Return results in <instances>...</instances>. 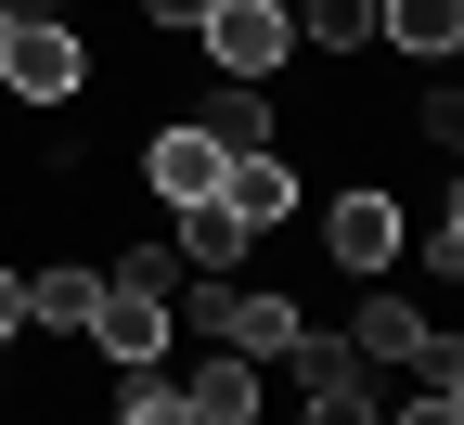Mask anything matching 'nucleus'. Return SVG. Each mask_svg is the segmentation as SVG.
Instances as JSON below:
<instances>
[{
  "label": "nucleus",
  "mask_w": 464,
  "mask_h": 425,
  "mask_svg": "<svg viewBox=\"0 0 464 425\" xmlns=\"http://www.w3.org/2000/svg\"><path fill=\"white\" fill-rule=\"evenodd\" d=\"M374 39L400 65H451L464 52V0H374Z\"/></svg>",
  "instance_id": "nucleus-9"
},
{
  "label": "nucleus",
  "mask_w": 464,
  "mask_h": 425,
  "mask_svg": "<svg viewBox=\"0 0 464 425\" xmlns=\"http://www.w3.org/2000/svg\"><path fill=\"white\" fill-rule=\"evenodd\" d=\"M181 412L194 425H258V361H232V348L194 361V374H181Z\"/></svg>",
  "instance_id": "nucleus-12"
},
{
  "label": "nucleus",
  "mask_w": 464,
  "mask_h": 425,
  "mask_svg": "<svg viewBox=\"0 0 464 425\" xmlns=\"http://www.w3.org/2000/svg\"><path fill=\"white\" fill-rule=\"evenodd\" d=\"M284 26H297L310 52H362L374 39V0H284Z\"/></svg>",
  "instance_id": "nucleus-14"
},
{
  "label": "nucleus",
  "mask_w": 464,
  "mask_h": 425,
  "mask_svg": "<svg viewBox=\"0 0 464 425\" xmlns=\"http://www.w3.org/2000/svg\"><path fill=\"white\" fill-rule=\"evenodd\" d=\"M194 323H207V348H232V361H284L310 310H297L284 284H194Z\"/></svg>",
  "instance_id": "nucleus-2"
},
{
  "label": "nucleus",
  "mask_w": 464,
  "mask_h": 425,
  "mask_svg": "<svg viewBox=\"0 0 464 425\" xmlns=\"http://www.w3.org/2000/svg\"><path fill=\"white\" fill-rule=\"evenodd\" d=\"M103 310V271L91 258H52V271H26V335H78Z\"/></svg>",
  "instance_id": "nucleus-10"
},
{
  "label": "nucleus",
  "mask_w": 464,
  "mask_h": 425,
  "mask_svg": "<svg viewBox=\"0 0 464 425\" xmlns=\"http://www.w3.org/2000/svg\"><path fill=\"white\" fill-rule=\"evenodd\" d=\"M207 207H232V232H284V219H297L310 194H297V168H284V155H232Z\"/></svg>",
  "instance_id": "nucleus-8"
},
{
  "label": "nucleus",
  "mask_w": 464,
  "mask_h": 425,
  "mask_svg": "<svg viewBox=\"0 0 464 425\" xmlns=\"http://www.w3.org/2000/svg\"><path fill=\"white\" fill-rule=\"evenodd\" d=\"M142 26H168V39H194V26H207V0H142Z\"/></svg>",
  "instance_id": "nucleus-19"
},
{
  "label": "nucleus",
  "mask_w": 464,
  "mask_h": 425,
  "mask_svg": "<svg viewBox=\"0 0 464 425\" xmlns=\"http://www.w3.org/2000/svg\"><path fill=\"white\" fill-rule=\"evenodd\" d=\"M348 348H362V361H400V374H426V387H464V348L413 310V296H362V310H348Z\"/></svg>",
  "instance_id": "nucleus-3"
},
{
  "label": "nucleus",
  "mask_w": 464,
  "mask_h": 425,
  "mask_svg": "<svg viewBox=\"0 0 464 425\" xmlns=\"http://www.w3.org/2000/svg\"><path fill=\"white\" fill-rule=\"evenodd\" d=\"M219 168H232V155L181 116V130H155V142H142V194H155V207H207V194H219Z\"/></svg>",
  "instance_id": "nucleus-7"
},
{
  "label": "nucleus",
  "mask_w": 464,
  "mask_h": 425,
  "mask_svg": "<svg viewBox=\"0 0 464 425\" xmlns=\"http://www.w3.org/2000/svg\"><path fill=\"white\" fill-rule=\"evenodd\" d=\"M0 26H14V0H0Z\"/></svg>",
  "instance_id": "nucleus-21"
},
{
  "label": "nucleus",
  "mask_w": 464,
  "mask_h": 425,
  "mask_svg": "<svg viewBox=\"0 0 464 425\" xmlns=\"http://www.w3.org/2000/svg\"><path fill=\"white\" fill-rule=\"evenodd\" d=\"M374 412H387L374 387H335V400H310V425H374Z\"/></svg>",
  "instance_id": "nucleus-18"
},
{
  "label": "nucleus",
  "mask_w": 464,
  "mask_h": 425,
  "mask_svg": "<svg viewBox=\"0 0 464 425\" xmlns=\"http://www.w3.org/2000/svg\"><path fill=\"white\" fill-rule=\"evenodd\" d=\"M26 335V271H0V348Z\"/></svg>",
  "instance_id": "nucleus-20"
},
{
  "label": "nucleus",
  "mask_w": 464,
  "mask_h": 425,
  "mask_svg": "<svg viewBox=\"0 0 464 425\" xmlns=\"http://www.w3.org/2000/svg\"><path fill=\"white\" fill-rule=\"evenodd\" d=\"M194 130H207L219 155H271V130H284V116H271V91H258V78H219Z\"/></svg>",
  "instance_id": "nucleus-11"
},
{
  "label": "nucleus",
  "mask_w": 464,
  "mask_h": 425,
  "mask_svg": "<svg viewBox=\"0 0 464 425\" xmlns=\"http://www.w3.org/2000/svg\"><path fill=\"white\" fill-rule=\"evenodd\" d=\"M103 284H142V296H168V284H181V246H130Z\"/></svg>",
  "instance_id": "nucleus-16"
},
{
  "label": "nucleus",
  "mask_w": 464,
  "mask_h": 425,
  "mask_svg": "<svg viewBox=\"0 0 464 425\" xmlns=\"http://www.w3.org/2000/svg\"><path fill=\"white\" fill-rule=\"evenodd\" d=\"M258 232H232V207H181V271H207V284H232V258H246Z\"/></svg>",
  "instance_id": "nucleus-13"
},
{
  "label": "nucleus",
  "mask_w": 464,
  "mask_h": 425,
  "mask_svg": "<svg viewBox=\"0 0 464 425\" xmlns=\"http://www.w3.org/2000/svg\"><path fill=\"white\" fill-rule=\"evenodd\" d=\"M168 323H181L168 296H142V284H103V310H91L78 335L116 361V374H155V361H168Z\"/></svg>",
  "instance_id": "nucleus-6"
},
{
  "label": "nucleus",
  "mask_w": 464,
  "mask_h": 425,
  "mask_svg": "<svg viewBox=\"0 0 464 425\" xmlns=\"http://www.w3.org/2000/svg\"><path fill=\"white\" fill-rule=\"evenodd\" d=\"M400 246H413V219H400V194H374V180L323 207V258H335V271H362V284H374Z\"/></svg>",
  "instance_id": "nucleus-5"
},
{
  "label": "nucleus",
  "mask_w": 464,
  "mask_h": 425,
  "mask_svg": "<svg viewBox=\"0 0 464 425\" xmlns=\"http://www.w3.org/2000/svg\"><path fill=\"white\" fill-rule=\"evenodd\" d=\"M374 425H464V387H426V400H400V412H374Z\"/></svg>",
  "instance_id": "nucleus-17"
},
{
  "label": "nucleus",
  "mask_w": 464,
  "mask_h": 425,
  "mask_svg": "<svg viewBox=\"0 0 464 425\" xmlns=\"http://www.w3.org/2000/svg\"><path fill=\"white\" fill-rule=\"evenodd\" d=\"M103 425H194V412H181L168 374H116V412H103Z\"/></svg>",
  "instance_id": "nucleus-15"
},
{
  "label": "nucleus",
  "mask_w": 464,
  "mask_h": 425,
  "mask_svg": "<svg viewBox=\"0 0 464 425\" xmlns=\"http://www.w3.org/2000/svg\"><path fill=\"white\" fill-rule=\"evenodd\" d=\"M194 39H207V65H219V78H258V91H271L284 52H297L284 0H207V26H194Z\"/></svg>",
  "instance_id": "nucleus-4"
},
{
  "label": "nucleus",
  "mask_w": 464,
  "mask_h": 425,
  "mask_svg": "<svg viewBox=\"0 0 464 425\" xmlns=\"http://www.w3.org/2000/svg\"><path fill=\"white\" fill-rule=\"evenodd\" d=\"M0 91H14V103H78L91 91V39L65 14H14V26H0Z\"/></svg>",
  "instance_id": "nucleus-1"
}]
</instances>
